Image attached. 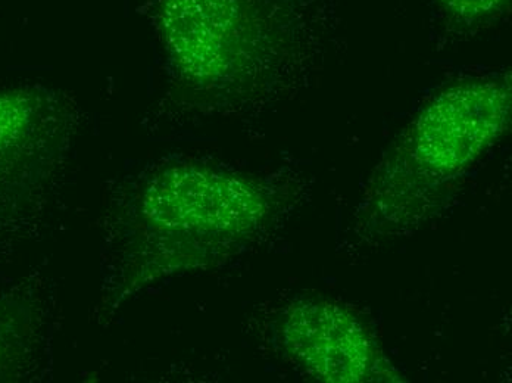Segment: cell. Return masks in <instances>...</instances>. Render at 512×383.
<instances>
[{"instance_id":"cell-3","label":"cell","mask_w":512,"mask_h":383,"mask_svg":"<svg viewBox=\"0 0 512 383\" xmlns=\"http://www.w3.org/2000/svg\"><path fill=\"white\" fill-rule=\"evenodd\" d=\"M510 111L508 83L485 80L451 87L412 124L405 151L430 173H454L473 163L504 133Z\"/></svg>"},{"instance_id":"cell-5","label":"cell","mask_w":512,"mask_h":383,"mask_svg":"<svg viewBox=\"0 0 512 383\" xmlns=\"http://www.w3.org/2000/svg\"><path fill=\"white\" fill-rule=\"evenodd\" d=\"M446 12L465 24L495 20L507 11L510 0H439Z\"/></svg>"},{"instance_id":"cell-1","label":"cell","mask_w":512,"mask_h":383,"mask_svg":"<svg viewBox=\"0 0 512 383\" xmlns=\"http://www.w3.org/2000/svg\"><path fill=\"white\" fill-rule=\"evenodd\" d=\"M159 26L179 71L198 83H220L248 67L267 21L254 0H164Z\"/></svg>"},{"instance_id":"cell-2","label":"cell","mask_w":512,"mask_h":383,"mask_svg":"<svg viewBox=\"0 0 512 383\" xmlns=\"http://www.w3.org/2000/svg\"><path fill=\"white\" fill-rule=\"evenodd\" d=\"M258 195L236 177L195 167L165 171L137 201V229L158 248L168 238L243 229L258 216Z\"/></svg>"},{"instance_id":"cell-4","label":"cell","mask_w":512,"mask_h":383,"mask_svg":"<svg viewBox=\"0 0 512 383\" xmlns=\"http://www.w3.org/2000/svg\"><path fill=\"white\" fill-rule=\"evenodd\" d=\"M39 99L20 90L0 92V161L30 139L39 121Z\"/></svg>"}]
</instances>
